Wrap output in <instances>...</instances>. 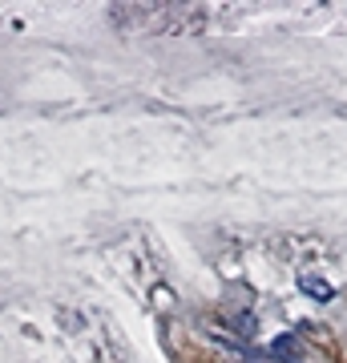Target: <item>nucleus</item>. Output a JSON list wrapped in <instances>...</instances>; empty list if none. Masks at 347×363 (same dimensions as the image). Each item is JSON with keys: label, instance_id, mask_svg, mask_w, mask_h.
<instances>
[{"label": "nucleus", "instance_id": "nucleus-1", "mask_svg": "<svg viewBox=\"0 0 347 363\" xmlns=\"http://www.w3.org/2000/svg\"><path fill=\"white\" fill-rule=\"evenodd\" d=\"M299 283H303V291H307L311 298H319V303H327V298H335V286H331V283H323V279H315V274H303Z\"/></svg>", "mask_w": 347, "mask_h": 363}, {"label": "nucleus", "instance_id": "nucleus-2", "mask_svg": "<svg viewBox=\"0 0 347 363\" xmlns=\"http://www.w3.org/2000/svg\"><path fill=\"white\" fill-rule=\"evenodd\" d=\"M270 351H279V359H283V363H299V355H303V347H299V339H291V335H279Z\"/></svg>", "mask_w": 347, "mask_h": 363}]
</instances>
